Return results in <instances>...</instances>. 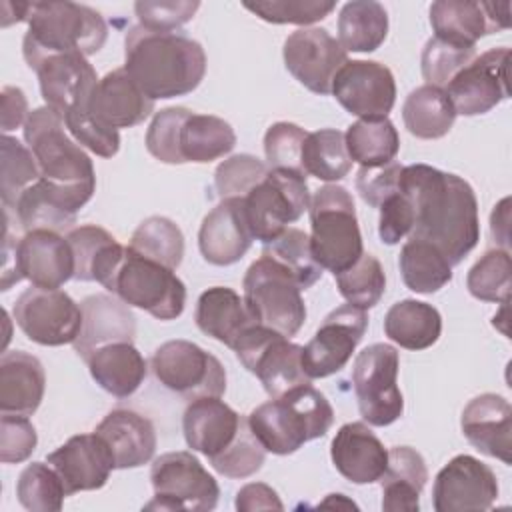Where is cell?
<instances>
[{"label": "cell", "mask_w": 512, "mask_h": 512, "mask_svg": "<svg viewBox=\"0 0 512 512\" xmlns=\"http://www.w3.org/2000/svg\"><path fill=\"white\" fill-rule=\"evenodd\" d=\"M398 190L414 210L410 238L434 244L452 266L460 264L480 240L478 200L472 186L428 164L402 166Z\"/></svg>", "instance_id": "6da1fadb"}, {"label": "cell", "mask_w": 512, "mask_h": 512, "mask_svg": "<svg viewBox=\"0 0 512 512\" xmlns=\"http://www.w3.org/2000/svg\"><path fill=\"white\" fill-rule=\"evenodd\" d=\"M128 76L152 100L194 92L206 74V52L200 42L180 32H156L140 24L124 36Z\"/></svg>", "instance_id": "7a4b0ae2"}, {"label": "cell", "mask_w": 512, "mask_h": 512, "mask_svg": "<svg viewBox=\"0 0 512 512\" xmlns=\"http://www.w3.org/2000/svg\"><path fill=\"white\" fill-rule=\"evenodd\" d=\"M66 130L64 118L54 108L40 106L24 124V140L38 162L46 190L62 208L78 214L94 196L96 174L90 156Z\"/></svg>", "instance_id": "3957f363"}, {"label": "cell", "mask_w": 512, "mask_h": 512, "mask_svg": "<svg viewBox=\"0 0 512 512\" xmlns=\"http://www.w3.org/2000/svg\"><path fill=\"white\" fill-rule=\"evenodd\" d=\"M246 420L266 452L288 456L306 442L326 436L334 422V408L306 382L256 406Z\"/></svg>", "instance_id": "277c9868"}, {"label": "cell", "mask_w": 512, "mask_h": 512, "mask_svg": "<svg viewBox=\"0 0 512 512\" xmlns=\"http://www.w3.org/2000/svg\"><path fill=\"white\" fill-rule=\"evenodd\" d=\"M28 32L22 54L28 66L54 54H96L106 38L108 26L100 12L76 2H28Z\"/></svg>", "instance_id": "5b68a950"}, {"label": "cell", "mask_w": 512, "mask_h": 512, "mask_svg": "<svg viewBox=\"0 0 512 512\" xmlns=\"http://www.w3.org/2000/svg\"><path fill=\"white\" fill-rule=\"evenodd\" d=\"M310 248L314 260L338 274L364 254L352 194L340 184H324L310 200Z\"/></svg>", "instance_id": "8992f818"}, {"label": "cell", "mask_w": 512, "mask_h": 512, "mask_svg": "<svg viewBox=\"0 0 512 512\" xmlns=\"http://www.w3.org/2000/svg\"><path fill=\"white\" fill-rule=\"evenodd\" d=\"M242 288V298L256 324L286 338L298 334L306 320V304L302 288L288 270L262 254L248 266Z\"/></svg>", "instance_id": "52a82bcc"}, {"label": "cell", "mask_w": 512, "mask_h": 512, "mask_svg": "<svg viewBox=\"0 0 512 512\" xmlns=\"http://www.w3.org/2000/svg\"><path fill=\"white\" fill-rule=\"evenodd\" d=\"M310 200L304 172L268 170L266 178L242 198L252 238L270 244L310 208Z\"/></svg>", "instance_id": "ba28073f"}, {"label": "cell", "mask_w": 512, "mask_h": 512, "mask_svg": "<svg viewBox=\"0 0 512 512\" xmlns=\"http://www.w3.org/2000/svg\"><path fill=\"white\" fill-rule=\"evenodd\" d=\"M108 290L158 320H176L186 306V286L174 270L134 254L128 246Z\"/></svg>", "instance_id": "9c48e42d"}, {"label": "cell", "mask_w": 512, "mask_h": 512, "mask_svg": "<svg viewBox=\"0 0 512 512\" xmlns=\"http://www.w3.org/2000/svg\"><path fill=\"white\" fill-rule=\"evenodd\" d=\"M154 498L144 510L208 512L218 504L216 478L188 450L160 454L150 468Z\"/></svg>", "instance_id": "30bf717a"}, {"label": "cell", "mask_w": 512, "mask_h": 512, "mask_svg": "<svg viewBox=\"0 0 512 512\" xmlns=\"http://www.w3.org/2000/svg\"><path fill=\"white\" fill-rule=\"evenodd\" d=\"M398 368V350L384 342L366 346L354 360L352 386L360 416L370 426H390L404 412Z\"/></svg>", "instance_id": "8fae6325"}, {"label": "cell", "mask_w": 512, "mask_h": 512, "mask_svg": "<svg viewBox=\"0 0 512 512\" xmlns=\"http://www.w3.org/2000/svg\"><path fill=\"white\" fill-rule=\"evenodd\" d=\"M150 368L164 388L186 400L222 396L226 392L222 362L190 340L160 344L150 358Z\"/></svg>", "instance_id": "7c38bea8"}, {"label": "cell", "mask_w": 512, "mask_h": 512, "mask_svg": "<svg viewBox=\"0 0 512 512\" xmlns=\"http://www.w3.org/2000/svg\"><path fill=\"white\" fill-rule=\"evenodd\" d=\"M232 350L272 398L310 382L302 368V346L270 328L254 324Z\"/></svg>", "instance_id": "4fadbf2b"}, {"label": "cell", "mask_w": 512, "mask_h": 512, "mask_svg": "<svg viewBox=\"0 0 512 512\" xmlns=\"http://www.w3.org/2000/svg\"><path fill=\"white\" fill-rule=\"evenodd\" d=\"M14 322L40 346L74 344L82 328V308L60 288H26L14 302Z\"/></svg>", "instance_id": "5bb4252c"}, {"label": "cell", "mask_w": 512, "mask_h": 512, "mask_svg": "<svg viewBox=\"0 0 512 512\" xmlns=\"http://www.w3.org/2000/svg\"><path fill=\"white\" fill-rule=\"evenodd\" d=\"M366 328V310L352 304H342L334 308L324 318L312 340L302 346V368L306 376L312 380L340 372L364 338Z\"/></svg>", "instance_id": "9a60e30c"}, {"label": "cell", "mask_w": 512, "mask_h": 512, "mask_svg": "<svg viewBox=\"0 0 512 512\" xmlns=\"http://www.w3.org/2000/svg\"><path fill=\"white\" fill-rule=\"evenodd\" d=\"M510 48L486 50L464 66L444 88L456 114L480 116L510 96L508 88Z\"/></svg>", "instance_id": "2e32d148"}, {"label": "cell", "mask_w": 512, "mask_h": 512, "mask_svg": "<svg viewBox=\"0 0 512 512\" xmlns=\"http://www.w3.org/2000/svg\"><path fill=\"white\" fill-rule=\"evenodd\" d=\"M286 70L310 92L326 96L336 72L348 62V52L324 28H300L284 40Z\"/></svg>", "instance_id": "e0dca14e"}, {"label": "cell", "mask_w": 512, "mask_h": 512, "mask_svg": "<svg viewBox=\"0 0 512 512\" xmlns=\"http://www.w3.org/2000/svg\"><path fill=\"white\" fill-rule=\"evenodd\" d=\"M40 82L46 106L64 120L90 112V98L98 84L96 70L82 54H54L30 66Z\"/></svg>", "instance_id": "ac0fdd59"}, {"label": "cell", "mask_w": 512, "mask_h": 512, "mask_svg": "<svg viewBox=\"0 0 512 512\" xmlns=\"http://www.w3.org/2000/svg\"><path fill=\"white\" fill-rule=\"evenodd\" d=\"M496 498L494 470L470 454L454 456L434 478L432 506L436 512L488 510Z\"/></svg>", "instance_id": "d6986e66"}, {"label": "cell", "mask_w": 512, "mask_h": 512, "mask_svg": "<svg viewBox=\"0 0 512 512\" xmlns=\"http://www.w3.org/2000/svg\"><path fill=\"white\" fill-rule=\"evenodd\" d=\"M330 94L358 118H388L396 102V82L392 70L376 60H348L336 72Z\"/></svg>", "instance_id": "ffe728a7"}, {"label": "cell", "mask_w": 512, "mask_h": 512, "mask_svg": "<svg viewBox=\"0 0 512 512\" xmlns=\"http://www.w3.org/2000/svg\"><path fill=\"white\" fill-rule=\"evenodd\" d=\"M430 24L434 38L476 48V42L486 34L510 28V2L438 0L430 6Z\"/></svg>", "instance_id": "44dd1931"}, {"label": "cell", "mask_w": 512, "mask_h": 512, "mask_svg": "<svg viewBox=\"0 0 512 512\" xmlns=\"http://www.w3.org/2000/svg\"><path fill=\"white\" fill-rule=\"evenodd\" d=\"M16 274L38 288H60L74 278L72 246L60 232L30 230L16 242Z\"/></svg>", "instance_id": "7402d4cb"}, {"label": "cell", "mask_w": 512, "mask_h": 512, "mask_svg": "<svg viewBox=\"0 0 512 512\" xmlns=\"http://www.w3.org/2000/svg\"><path fill=\"white\" fill-rule=\"evenodd\" d=\"M46 462L62 478L68 496L102 488L114 470L112 454L96 432L68 438L46 456Z\"/></svg>", "instance_id": "603a6c76"}, {"label": "cell", "mask_w": 512, "mask_h": 512, "mask_svg": "<svg viewBox=\"0 0 512 512\" xmlns=\"http://www.w3.org/2000/svg\"><path fill=\"white\" fill-rule=\"evenodd\" d=\"M460 428L478 452L512 464V406L504 396H474L462 410Z\"/></svg>", "instance_id": "cb8c5ba5"}, {"label": "cell", "mask_w": 512, "mask_h": 512, "mask_svg": "<svg viewBox=\"0 0 512 512\" xmlns=\"http://www.w3.org/2000/svg\"><path fill=\"white\" fill-rule=\"evenodd\" d=\"M252 240L242 198L220 200L204 216L198 230L200 254L214 266H230L242 260L250 250Z\"/></svg>", "instance_id": "d4e9b609"}, {"label": "cell", "mask_w": 512, "mask_h": 512, "mask_svg": "<svg viewBox=\"0 0 512 512\" xmlns=\"http://www.w3.org/2000/svg\"><path fill=\"white\" fill-rule=\"evenodd\" d=\"M242 418L220 396H202L190 400L182 416V432L188 448L204 454L208 460L222 454L238 436Z\"/></svg>", "instance_id": "484cf974"}, {"label": "cell", "mask_w": 512, "mask_h": 512, "mask_svg": "<svg viewBox=\"0 0 512 512\" xmlns=\"http://www.w3.org/2000/svg\"><path fill=\"white\" fill-rule=\"evenodd\" d=\"M330 458L352 484H372L386 470L388 450L366 422H348L332 438Z\"/></svg>", "instance_id": "4316f807"}, {"label": "cell", "mask_w": 512, "mask_h": 512, "mask_svg": "<svg viewBox=\"0 0 512 512\" xmlns=\"http://www.w3.org/2000/svg\"><path fill=\"white\" fill-rule=\"evenodd\" d=\"M82 328L74 340L76 354L86 360L96 348L112 342H134L136 318L126 302L108 294H92L80 302Z\"/></svg>", "instance_id": "83f0119b"}, {"label": "cell", "mask_w": 512, "mask_h": 512, "mask_svg": "<svg viewBox=\"0 0 512 512\" xmlns=\"http://www.w3.org/2000/svg\"><path fill=\"white\" fill-rule=\"evenodd\" d=\"M90 112L112 130L132 128L154 112V100L140 90L124 68H116L98 80L90 98Z\"/></svg>", "instance_id": "f1b7e54d"}, {"label": "cell", "mask_w": 512, "mask_h": 512, "mask_svg": "<svg viewBox=\"0 0 512 512\" xmlns=\"http://www.w3.org/2000/svg\"><path fill=\"white\" fill-rule=\"evenodd\" d=\"M108 446L114 468H138L152 460L156 452V430L150 418L128 410L116 408L108 412L94 430Z\"/></svg>", "instance_id": "f546056e"}, {"label": "cell", "mask_w": 512, "mask_h": 512, "mask_svg": "<svg viewBox=\"0 0 512 512\" xmlns=\"http://www.w3.org/2000/svg\"><path fill=\"white\" fill-rule=\"evenodd\" d=\"M46 388V372L42 362L24 352L10 350L0 358V412L32 416Z\"/></svg>", "instance_id": "4dcf8cb0"}, {"label": "cell", "mask_w": 512, "mask_h": 512, "mask_svg": "<svg viewBox=\"0 0 512 512\" xmlns=\"http://www.w3.org/2000/svg\"><path fill=\"white\" fill-rule=\"evenodd\" d=\"M66 240L74 254V278L82 282H100L108 290L124 260L126 246L96 224L72 228L66 232Z\"/></svg>", "instance_id": "1f68e13d"}, {"label": "cell", "mask_w": 512, "mask_h": 512, "mask_svg": "<svg viewBox=\"0 0 512 512\" xmlns=\"http://www.w3.org/2000/svg\"><path fill=\"white\" fill-rule=\"evenodd\" d=\"M196 326L210 338L234 348L256 320L246 308L244 298L228 286H212L204 290L196 302Z\"/></svg>", "instance_id": "d6a6232c"}, {"label": "cell", "mask_w": 512, "mask_h": 512, "mask_svg": "<svg viewBox=\"0 0 512 512\" xmlns=\"http://www.w3.org/2000/svg\"><path fill=\"white\" fill-rule=\"evenodd\" d=\"M92 380L116 398L132 396L146 378L148 364L132 342H112L96 348L86 360Z\"/></svg>", "instance_id": "836d02e7"}, {"label": "cell", "mask_w": 512, "mask_h": 512, "mask_svg": "<svg viewBox=\"0 0 512 512\" xmlns=\"http://www.w3.org/2000/svg\"><path fill=\"white\" fill-rule=\"evenodd\" d=\"M428 480V468L420 452L410 446H394L388 450V464L380 476L382 510L386 512H418L420 492Z\"/></svg>", "instance_id": "e575fe53"}, {"label": "cell", "mask_w": 512, "mask_h": 512, "mask_svg": "<svg viewBox=\"0 0 512 512\" xmlns=\"http://www.w3.org/2000/svg\"><path fill=\"white\" fill-rule=\"evenodd\" d=\"M384 334L406 350H426L442 334V316L428 304L414 298L392 304L384 316Z\"/></svg>", "instance_id": "d590c367"}, {"label": "cell", "mask_w": 512, "mask_h": 512, "mask_svg": "<svg viewBox=\"0 0 512 512\" xmlns=\"http://www.w3.org/2000/svg\"><path fill=\"white\" fill-rule=\"evenodd\" d=\"M234 146V128L224 118L212 114H196L190 110V114L180 126L178 152L182 164H208L230 154Z\"/></svg>", "instance_id": "8d00e7d4"}, {"label": "cell", "mask_w": 512, "mask_h": 512, "mask_svg": "<svg viewBox=\"0 0 512 512\" xmlns=\"http://www.w3.org/2000/svg\"><path fill=\"white\" fill-rule=\"evenodd\" d=\"M456 110L446 90L436 86L414 88L402 106V120L408 132L422 140H436L450 132L456 120Z\"/></svg>", "instance_id": "74e56055"}, {"label": "cell", "mask_w": 512, "mask_h": 512, "mask_svg": "<svg viewBox=\"0 0 512 512\" xmlns=\"http://www.w3.org/2000/svg\"><path fill=\"white\" fill-rule=\"evenodd\" d=\"M388 36V12L374 0L346 2L338 14V42L346 52H374Z\"/></svg>", "instance_id": "f35d334b"}, {"label": "cell", "mask_w": 512, "mask_h": 512, "mask_svg": "<svg viewBox=\"0 0 512 512\" xmlns=\"http://www.w3.org/2000/svg\"><path fill=\"white\" fill-rule=\"evenodd\" d=\"M398 268L406 288L418 294H434L452 280V264L430 242L410 238L398 256Z\"/></svg>", "instance_id": "ab89813d"}, {"label": "cell", "mask_w": 512, "mask_h": 512, "mask_svg": "<svg viewBox=\"0 0 512 512\" xmlns=\"http://www.w3.org/2000/svg\"><path fill=\"white\" fill-rule=\"evenodd\" d=\"M346 150L360 166H382L396 158L400 136L388 118H360L344 132Z\"/></svg>", "instance_id": "60d3db41"}, {"label": "cell", "mask_w": 512, "mask_h": 512, "mask_svg": "<svg viewBox=\"0 0 512 512\" xmlns=\"http://www.w3.org/2000/svg\"><path fill=\"white\" fill-rule=\"evenodd\" d=\"M302 168L306 174L324 182L342 180L352 168L344 132L336 128L308 132L302 144Z\"/></svg>", "instance_id": "b9f144b4"}, {"label": "cell", "mask_w": 512, "mask_h": 512, "mask_svg": "<svg viewBox=\"0 0 512 512\" xmlns=\"http://www.w3.org/2000/svg\"><path fill=\"white\" fill-rule=\"evenodd\" d=\"M10 212L18 228H22L24 232L52 230L62 234V232H70L76 224V214L62 208L46 190L42 180L28 186L20 194V198L16 200V206Z\"/></svg>", "instance_id": "7bdbcfd3"}, {"label": "cell", "mask_w": 512, "mask_h": 512, "mask_svg": "<svg viewBox=\"0 0 512 512\" xmlns=\"http://www.w3.org/2000/svg\"><path fill=\"white\" fill-rule=\"evenodd\" d=\"M128 248L138 256L176 270L184 256V234L174 220L166 216H150L132 232Z\"/></svg>", "instance_id": "ee69618b"}, {"label": "cell", "mask_w": 512, "mask_h": 512, "mask_svg": "<svg viewBox=\"0 0 512 512\" xmlns=\"http://www.w3.org/2000/svg\"><path fill=\"white\" fill-rule=\"evenodd\" d=\"M262 254L270 256L284 270H288L302 290L314 286L322 278V266L314 260L310 236L298 228H286L276 240L264 244Z\"/></svg>", "instance_id": "f6af8a7d"}, {"label": "cell", "mask_w": 512, "mask_h": 512, "mask_svg": "<svg viewBox=\"0 0 512 512\" xmlns=\"http://www.w3.org/2000/svg\"><path fill=\"white\" fill-rule=\"evenodd\" d=\"M468 292L482 302L508 304L512 288V260L510 250L492 248L468 270Z\"/></svg>", "instance_id": "bcb514c9"}, {"label": "cell", "mask_w": 512, "mask_h": 512, "mask_svg": "<svg viewBox=\"0 0 512 512\" xmlns=\"http://www.w3.org/2000/svg\"><path fill=\"white\" fill-rule=\"evenodd\" d=\"M342 298L362 310L374 308L386 292V274L380 260L372 254H362L356 264L334 274Z\"/></svg>", "instance_id": "7dc6e473"}, {"label": "cell", "mask_w": 512, "mask_h": 512, "mask_svg": "<svg viewBox=\"0 0 512 512\" xmlns=\"http://www.w3.org/2000/svg\"><path fill=\"white\" fill-rule=\"evenodd\" d=\"M18 502L32 512H58L68 496L58 472L46 462L28 464L16 482Z\"/></svg>", "instance_id": "c3c4849f"}, {"label": "cell", "mask_w": 512, "mask_h": 512, "mask_svg": "<svg viewBox=\"0 0 512 512\" xmlns=\"http://www.w3.org/2000/svg\"><path fill=\"white\" fill-rule=\"evenodd\" d=\"M40 180V168L30 148L18 138L2 136V170H0V192L4 208H14L20 194Z\"/></svg>", "instance_id": "681fc988"}, {"label": "cell", "mask_w": 512, "mask_h": 512, "mask_svg": "<svg viewBox=\"0 0 512 512\" xmlns=\"http://www.w3.org/2000/svg\"><path fill=\"white\" fill-rule=\"evenodd\" d=\"M476 58V48H462L438 38H430L424 44L420 68L428 86L446 88L448 82L472 60Z\"/></svg>", "instance_id": "f907efd6"}, {"label": "cell", "mask_w": 512, "mask_h": 512, "mask_svg": "<svg viewBox=\"0 0 512 512\" xmlns=\"http://www.w3.org/2000/svg\"><path fill=\"white\" fill-rule=\"evenodd\" d=\"M242 6L270 24L308 26L324 20L336 4L328 0H258Z\"/></svg>", "instance_id": "816d5d0a"}, {"label": "cell", "mask_w": 512, "mask_h": 512, "mask_svg": "<svg viewBox=\"0 0 512 512\" xmlns=\"http://www.w3.org/2000/svg\"><path fill=\"white\" fill-rule=\"evenodd\" d=\"M268 170L266 162L252 154H234L218 164L214 172V190L220 200L244 198L266 178Z\"/></svg>", "instance_id": "f5cc1de1"}, {"label": "cell", "mask_w": 512, "mask_h": 512, "mask_svg": "<svg viewBox=\"0 0 512 512\" xmlns=\"http://www.w3.org/2000/svg\"><path fill=\"white\" fill-rule=\"evenodd\" d=\"M264 458H266L264 446L252 434L248 420H244L236 440L222 454L210 458L208 462L218 474L226 478H248L262 468Z\"/></svg>", "instance_id": "db71d44e"}, {"label": "cell", "mask_w": 512, "mask_h": 512, "mask_svg": "<svg viewBox=\"0 0 512 512\" xmlns=\"http://www.w3.org/2000/svg\"><path fill=\"white\" fill-rule=\"evenodd\" d=\"M190 114L184 106H170L154 114L148 130H146V150L164 164H182L178 152L180 126Z\"/></svg>", "instance_id": "11a10c76"}, {"label": "cell", "mask_w": 512, "mask_h": 512, "mask_svg": "<svg viewBox=\"0 0 512 512\" xmlns=\"http://www.w3.org/2000/svg\"><path fill=\"white\" fill-rule=\"evenodd\" d=\"M306 130L294 122H276L264 134V154L266 166L298 170L302 168V144L306 140ZM306 174V172H304Z\"/></svg>", "instance_id": "9f6ffc18"}, {"label": "cell", "mask_w": 512, "mask_h": 512, "mask_svg": "<svg viewBox=\"0 0 512 512\" xmlns=\"http://www.w3.org/2000/svg\"><path fill=\"white\" fill-rule=\"evenodd\" d=\"M198 0H140L134 4L138 24L156 32H174L194 18Z\"/></svg>", "instance_id": "6f0895ef"}, {"label": "cell", "mask_w": 512, "mask_h": 512, "mask_svg": "<svg viewBox=\"0 0 512 512\" xmlns=\"http://www.w3.org/2000/svg\"><path fill=\"white\" fill-rule=\"evenodd\" d=\"M38 434L28 416L2 414L0 418V460L4 464H20L32 456Z\"/></svg>", "instance_id": "680465c9"}, {"label": "cell", "mask_w": 512, "mask_h": 512, "mask_svg": "<svg viewBox=\"0 0 512 512\" xmlns=\"http://www.w3.org/2000/svg\"><path fill=\"white\" fill-rule=\"evenodd\" d=\"M70 136L86 150L102 158H112L120 150V134L104 124H100L92 112L78 114L64 120Z\"/></svg>", "instance_id": "91938a15"}, {"label": "cell", "mask_w": 512, "mask_h": 512, "mask_svg": "<svg viewBox=\"0 0 512 512\" xmlns=\"http://www.w3.org/2000/svg\"><path fill=\"white\" fill-rule=\"evenodd\" d=\"M400 172L402 166L396 160L382 166H362L356 174V190L360 198L368 206L378 208L388 196L398 192Z\"/></svg>", "instance_id": "94428289"}, {"label": "cell", "mask_w": 512, "mask_h": 512, "mask_svg": "<svg viewBox=\"0 0 512 512\" xmlns=\"http://www.w3.org/2000/svg\"><path fill=\"white\" fill-rule=\"evenodd\" d=\"M380 220H378V236L384 244L394 246L404 236H408L414 228V210L412 204L400 190L388 196L380 206Z\"/></svg>", "instance_id": "6125c7cd"}, {"label": "cell", "mask_w": 512, "mask_h": 512, "mask_svg": "<svg viewBox=\"0 0 512 512\" xmlns=\"http://www.w3.org/2000/svg\"><path fill=\"white\" fill-rule=\"evenodd\" d=\"M236 510L254 512V510H284L274 488L264 482H252L242 486L236 492Z\"/></svg>", "instance_id": "be15d7a7"}, {"label": "cell", "mask_w": 512, "mask_h": 512, "mask_svg": "<svg viewBox=\"0 0 512 512\" xmlns=\"http://www.w3.org/2000/svg\"><path fill=\"white\" fill-rule=\"evenodd\" d=\"M28 100L24 92L16 86H4L2 88V132L8 134L10 130L24 128L28 120Z\"/></svg>", "instance_id": "e7e4bbea"}, {"label": "cell", "mask_w": 512, "mask_h": 512, "mask_svg": "<svg viewBox=\"0 0 512 512\" xmlns=\"http://www.w3.org/2000/svg\"><path fill=\"white\" fill-rule=\"evenodd\" d=\"M510 198H502L494 210H492V216H490V230H492V238L494 242L498 240V244L508 250V240H510V234H508V222H510Z\"/></svg>", "instance_id": "03108f58"}]
</instances>
